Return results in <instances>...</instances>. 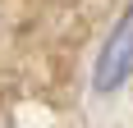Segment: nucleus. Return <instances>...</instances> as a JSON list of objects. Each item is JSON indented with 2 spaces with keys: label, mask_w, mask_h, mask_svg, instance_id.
I'll return each mask as SVG.
<instances>
[{
  "label": "nucleus",
  "mask_w": 133,
  "mask_h": 128,
  "mask_svg": "<svg viewBox=\"0 0 133 128\" xmlns=\"http://www.w3.org/2000/svg\"><path fill=\"white\" fill-rule=\"evenodd\" d=\"M129 78H133V5L119 14V23L110 27L106 46H101V55H96L92 91L96 96H110V91H119Z\"/></svg>",
  "instance_id": "obj_1"
}]
</instances>
